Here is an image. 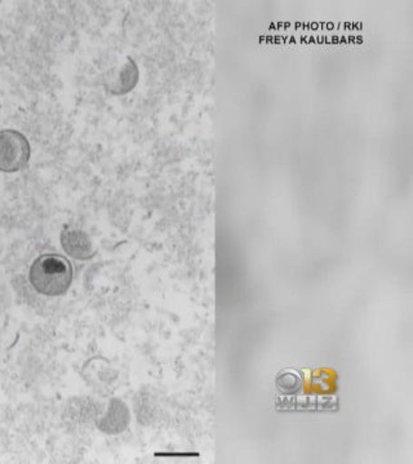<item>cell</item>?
<instances>
[{
  "label": "cell",
  "mask_w": 413,
  "mask_h": 464,
  "mask_svg": "<svg viewBox=\"0 0 413 464\" xmlns=\"http://www.w3.org/2000/svg\"><path fill=\"white\" fill-rule=\"evenodd\" d=\"M29 277L36 292L47 297H58L65 295L72 285V264L63 256L43 255L34 261Z\"/></svg>",
  "instance_id": "1"
},
{
  "label": "cell",
  "mask_w": 413,
  "mask_h": 464,
  "mask_svg": "<svg viewBox=\"0 0 413 464\" xmlns=\"http://www.w3.org/2000/svg\"><path fill=\"white\" fill-rule=\"evenodd\" d=\"M30 158V145L26 137L17 130L0 132V170L15 173L26 166Z\"/></svg>",
  "instance_id": "2"
},
{
  "label": "cell",
  "mask_w": 413,
  "mask_h": 464,
  "mask_svg": "<svg viewBox=\"0 0 413 464\" xmlns=\"http://www.w3.org/2000/svg\"><path fill=\"white\" fill-rule=\"evenodd\" d=\"M61 244L70 257L74 259L93 258L94 249L91 237L84 231L76 230V228H66L61 234Z\"/></svg>",
  "instance_id": "3"
},
{
  "label": "cell",
  "mask_w": 413,
  "mask_h": 464,
  "mask_svg": "<svg viewBox=\"0 0 413 464\" xmlns=\"http://www.w3.org/2000/svg\"><path fill=\"white\" fill-rule=\"evenodd\" d=\"M333 406H338V401L335 398H295V396H287V398L280 399L278 401V409H332Z\"/></svg>",
  "instance_id": "4"
},
{
  "label": "cell",
  "mask_w": 413,
  "mask_h": 464,
  "mask_svg": "<svg viewBox=\"0 0 413 464\" xmlns=\"http://www.w3.org/2000/svg\"><path fill=\"white\" fill-rule=\"evenodd\" d=\"M116 423H118L119 430H123L125 424L128 423V413L125 411V406L121 401H113L110 405L109 414L106 415L103 422L100 424V429L108 433L116 432Z\"/></svg>",
  "instance_id": "5"
},
{
  "label": "cell",
  "mask_w": 413,
  "mask_h": 464,
  "mask_svg": "<svg viewBox=\"0 0 413 464\" xmlns=\"http://www.w3.org/2000/svg\"><path fill=\"white\" fill-rule=\"evenodd\" d=\"M137 81L136 66H124L121 72H118V78H109L108 87L110 92L114 94L125 93L133 87Z\"/></svg>",
  "instance_id": "6"
}]
</instances>
